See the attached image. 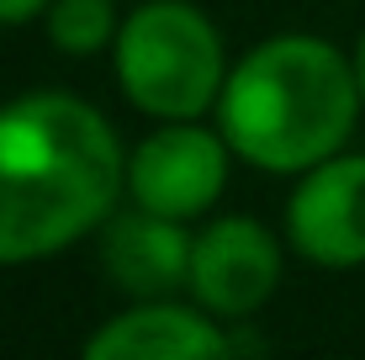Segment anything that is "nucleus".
Returning <instances> with one entry per match:
<instances>
[{"mask_svg": "<svg viewBox=\"0 0 365 360\" xmlns=\"http://www.w3.org/2000/svg\"><path fill=\"white\" fill-rule=\"evenodd\" d=\"M128 196V148L74 91L0 101V265H32L101 233Z\"/></svg>", "mask_w": 365, "mask_h": 360, "instance_id": "obj_1", "label": "nucleus"}, {"mask_svg": "<svg viewBox=\"0 0 365 360\" xmlns=\"http://www.w3.org/2000/svg\"><path fill=\"white\" fill-rule=\"evenodd\" d=\"M365 111L355 58L307 32L255 43L228 69L217 96V128L244 165L265 175H302L349 148Z\"/></svg>", "mask_w": 365, "mask_h": 360, "instance_id": "obj_2", "label": "nucleus"}, {"mask_svg": "<svg viewBox=\"0 0 365 360\" xmlns=\"http://www.w3.org/2000/svg\"><path fill=\"white\" fill-rule=\"evenodd\" d=\"M122 96L154 122H185L217 111L228 85V48L212 16L191 0H143L111 43Z\"/></svg>", "mask_w": 365, "mask_h": 360, "instance_id": "obj_3", "label": "nucleus"}, {"mask_svg": "<svg viewBox=\"0 0 365 360\" xmlns=\"http://www.w3.org/2000/svg\"><path fill=\"white\" fill-rule=\"evenodd\" d=\"M233 159L238 154L222 138V128H201V117L159 122L143 143L128 148V202L196 222L222 196Z\"/></svg>", "mask_w": 365, "mask_h": 360, "instance_id": "obj_4", "label": "nucleus"}, {"mask_svg": "<svg viewBox=\"0 0 365 360\" xmlns=\"http://www.w3.org/2000/svg\"><path fill=\"white\" fill-rule=\"evenodd\" d=\"M286 239L307 265H365V154L339 148L323 165L302 170L286 202Z\"/></svg>", "mask_w": 365, "mask_h": 360, "instance_id": "obj_5", "label": "nucleus"}, {"mask_svg": "<svg viewBox=\"0 0 365 360\" xmlns=\"http://www.w3.org/2000/svg\"><path fill=\"white\" fill-rule=\"evenodd\" d=\"M281 287V244L259 217H217L196 233L191 297L222 324H249Z\"/></svg>", "mask_w": 365, "mask_h": 360, "instance_id": "obj_6", "label": "nucleus"}, {"mask_svg": "<svg viewBox=\"0 0 365 360\" xmlns=\"http://www.w3.org/2000/svg\"><path fill=\"white\" fill-rule=\"evenodd\" d=\"M101 270L122 297L143 302V297H180L191 292V250L196 233L191 222L148 212V207H128L101 222Z\"/></svg>", "mask_w": 365, "mask_h": 360, "instance_id": "obj_7", "label": "nucleus"}, {"mask_svg": "<svg viewBox=\"0 0 365 360\" xmlns=\"http://www.w3.org/2000/svg\"><path fill=\"white\" fill-rule=\"evenodd\" d=\"M228 350L233 329H222V318H212L196 297H143L85 339V360H207Z\"/></svg>", "mask_w": 365, "mask_h": 360, "instance_id": "obj_8", "label": "nucleus"}, {"mask_svg": "<svg viewBox=\"0 0 365 360\" xmlns=\"http://www.w3.org/2000/svg\"><path fill=\"white\" fill-rule=\"evenodd\" d=\"M43 32L58 53L69 58H96L117 43L122 16H117V0H48L43 11Z\"/></svg>", "mask_w": 365, "mask_h": 360, "instance_id": "obj_9", "label": "nucleus"}, {"mask_svg": "<svg viewBox=\"0 0 365 360\" xmlns=\"http://www.w3.org/2000/svg\"><path fill=\"white\" fill-rule=\"evenodd\" d=\"M48 11V0H0V27H21Z\"/></svg>", "mask_w": 365, "mask_h": 360, "instance_id": "obj_10", "label": "nucleus"}, {"mask_svg": "<svg viewBox=\"0 0 365 360\" xmlns=\"http://www.w3.org/2000/svg\"><path fill=\"white\" fill-rule=\"evenodd\" d=\"M349 58H355V74H360V96H365V32H360V43H355V53H349Z\"/></svg>", "mask_w": 365, "mask_h": 360, "instance_id": "obj_11", "label": "nucleus"}]
</instances>
